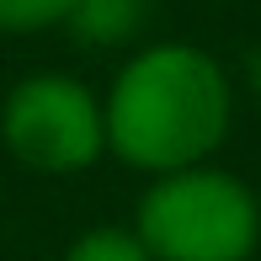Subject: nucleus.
Here are the masks:
<instances>
[{
	"label": "nucleus",
	"instance_id": "f257e3e1",
	"mask_svg": "<svg viewBox=\"0 0 261 261\" xmlns=\"http://www.w3.org/2000/svg\"><path fill=\"white\" fill-rule=\"evenodd\" d=\"M229 86L203 48H144L117 75L107 101V144L139 171H192L224 144Z\"/></svg>",
	"mask_w": 261,
	"mask_h": 261
},
{
	"label": "nucleus",
	"instance_id": "f03ea898",
	"mask_svg": "<svg viewBox=\"0 0 261 261\" xmlns=\"http://www.w3.org/2000/svg\"><path fill=\"white\" fill-rule=\"evenodd\" d=\"M261 234V208L234 176L176 171L139 208V240L155 261H245Z\"/></svg>",
	"mask_w": 261,
	"mask_h": 261
},
{
	"label": "nucleus",
	"instance_id": "7ed1b4c3",
	"mask_svg": "<svg viewBox=\"0 0 261 261\" xmlns=\"http://www.w3.org/2000/svg\"><path fill=\"white\" fill-rule=\"evenodd\" d=\"M0 128H6V144L16 149V160L38 165V171H80L107 144V112L69 75L21 80L6 101Z\"/></svg>",
	"mask_w": 261,
	"mask_h": 261
},
{
	"label": "nucleus",
	"instance_id": "20e7f679",
	"mask_svg": "<svg viewBox=\"0 0 261 261\" xmlns=\"http://www.w3.org/2000/svg\"><path fill=\"white\" fill-rule=\"evenodd\" d=\"M139 16H144V6H139V0H80L75 16H69V27H75L80 43L112 48V43H123L128 32L139 27Z\"/></svg>",
	"mask_w": 261,
	"mask_h": 261
},
{
	"label": "nucleus",
	"instance_id": "39448f33",
	"mask_svg": "<svg viewBox=\"0 0 261 261\" xmlns=\"http://www.w3.org/2000/svg\"><path fill=\"white\" fill-rule=\"evenodd\" d=\"M64 261H155V256L128 229H91V234H80V240L69 245Z\"/></svg>",
	"mask_w": 261,
	"mask_h": 261
},
{
	"label": "nucleus",
	"instance_id": "423d86ee",
	"mask_svg": "<svg viewBox=\"0 0 261 261\" xmlns=\"http://www.w3.org/2000/svg\"><path fill=\"white\" fill-rule=\"evenodd\" d=\"M80 0H0V32H38L48 21H69Z\"/></svg>",
	"mask_w": 261,
	"mask_h": 261
}]
</instances>
